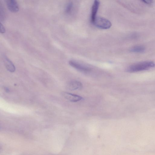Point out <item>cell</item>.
I'll return each mask as SVG.
<instances>
[{
  "mask_svg": "<svg viewBox=\"0 0 155 155\" xmlns=\"http://www.w3.org/2000/svg\"><path fill=\"white\" fill-rule=\"evenodd\" d=\"M0 32L2 33H4L5 32V29L3 24L0 22Z\"/></svg>",
  "mask_w": 155,
  "mask_h": 155,
  "instance_id": "obj_12",
  "label": "cell"
},
{
  "mask_svg": "<svg viewBox=\"0 0 155 155\" xmlns=\"http://www.w3.org/2000/svg\"><path fill=\"white\" fill-rule=\"evenodd\" d=\"M145 50V47L141 45H137L133 46L130 49V51L133 53H142Z\"/></svg>",
  "mask_w": 155,
  "mask_h": 155,
  "instance_id": "obj_9",
  "label": "cell"
},
{
  "mask_svg": "<svg viewBox=\"0 0 155 155\" xmlns=\"http://www.w3.org/2000/svg\"><path fill=\"white\" fill-rule=\"evenodd\" d=\"M0 20L3 21L5 19V13L4 8L1 4L0 5Z\"/></svg>",
  "mask_w": 155,
  "mask_h": 155,
  "instance_id": "obj_11",
  "label": "cell"
},
{
  "mask_svg": "<svg viewBox=\"0 0 155 155\" xmlns=\"http://www.w3.org/2000/svg\"><path fill=\"white\" fill-rule=\"evenodd\" d=\"M93 24L97 27L102 29H108L111 26V23L109 20L101 17H97Z\"/></svg>",
  "mask_w": 155,
  "mask_h": 155,
  "instance_id": "obj_2",
  "label": "cell"
},
{
  "mask_svg": "<svg viewBox=\"0 0 155 155\" xmlns=\"http://www.w3.org/2000/svg\"><path fill=\"white\" fill-rule=\"evenodd\" d=\"M73 3L71 2H68L67 5L65 9V12L66 14H70L73 9Z\"/></svg>",
  "mask_w": 155,
  "mask_h": 155,
  "instance_id": "obj_10",
  "label": "cell"
},
{
  "mask_svg": "<svg viewBox=\"0 0 155 155\" xmlns=\"http://www.w3.org/2000/svg\"><path fill=\"white\" fill-rule=\"evenodd\" d=\"M141 1L148 5H151L153 3V1L152 0H142Z\"/></svg>",
  "mask_w": 155,
  "mask_h": 155,
  "instance_id": "obj_13",
  "label": "cell"
},
{
  "mask_svg": "<svg viewBox=\"0 0 155 155\" xmlns=\"http://www.w3.org/2000/svg\"><path fill=\"white\" fill-rule=\"evenodd\" d=\"M6 6L8 10L13 12H18L19 9L18 5L15 0H7L5 1Z\"/></svg>",
  "mask_w": 155,
  "mask_h": 155,
  "instance_id": "obj_5",
  "label": "cell"
},
{
  "mask_svg": "<svg viewBox=\"0 0 155 155\" xmlns=\"http://www.w3.org/2000/svg\"><path fill=\"white\" fill-rule=\"evenodd\" d=\"M3 61L7 70L11 72L15 71V67L12 62L5 55L3 56Z\"/></svg>",
  "mask_w": 155,
  "mask_h": 155,
  "instance_id": "obj_7",
  "label": "cell"
},
{
  "mask_svg": "<svg viewBox=\"0 0 155 155\" xmlns=\"http://www.w3.org/2000/svg\"><path fill=\"white\" fill-rule=\"evenodd\" d=\"M62 95L65 99L74 102L79 101L82 99L81 97L79 95L66 92H62Z\"/></svg>",
  "mask_w": 155,
  "mask_h": 155,
  "instance_id": "obj_4",
  "label": "cell"
},
{
  "mask_svg": "<svg viewBox=\"0 0 155 155\" xmlns=\"http://www.w3.org/2000/svg\"><path fill=\"white\" fill-rule=\"evenodd\" d=\"M100 4V2L96 0L94 1L92 7L91 21L93 24L96 18L97 14L98 9Z\"/></svg>",
  "mask_w": 155,
  "mask_h": 155,
  "instance_id": "obj_8",
  "label": "cell"
},
{
  "mask_svg": "<svg viewBox=\"0 0 155 155\" xmlns=\"http://www.w3.org/2000/svg\"><path fill=\"white\" fill-rule=\"evenodd\" d=\"M69 63L71 66L81 71L87 73L90 71L91 70L90 68L74 61L71 60Z\"/></svg>",
  "mask_w": 155,
  "mask_h": 155,
  "instance_id": "obj_3",
  "label": "cell"
},
{
  "mask_svg": "<svg viewBox=\"0 0 155 155\" xmlns=\"http://www.w3.org/2000/svg\"><path fill=\"white\" fill-rule=\"evenodd\" d=\"M82 87L81 83L77 81H70L66 85L67 89L71 91L81 89Z\"/></svg>",
  "mask_w": 155,
  "mask_h": 155,
  "instance_id": "obj_6",
  "label": "cell"
},
{
  "mask_svg": "<svg viewBox=\"0 0 155 155\" xmlns=\"http://www.w3.org/2000/svg\"><path fill=\"white\" fill-rule=\"evenodd\" d=\"M154 62L152 61H147L140 62L129 66L126 69V71L134 72L146 70L154 67Z\"/></svg>",
  "mask_w": 155,
  "mask_h": 155,
  "instance_id": "obj_1",
  "label": "cell"
}]
</instances>
